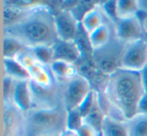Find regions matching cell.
I'll return each instance as SVG.
<instances>
[{"instance_id": "2", "label": "cell", "mask_w": 147, "mask_h": 136, "mask_svg": "<svg viewBox=\"0 0 147 136\" xmlns=\"http://www.w3.org/2000/svg\"><path fill=\"white\" fill-rule=\"evenodd\" d=\"M3 35L13 37L27 49L53 47L59 41L55 26V13L45 4L29 5L20 20L3 28Z\"/></svg>"}, {"instance_id": "6", "label": "cell", "mask_w": 147, "mask_h": 136, "mask_svg": "<svg viewBox=\"0 0 147 136\" xmlns=\"http://www.w3.org/2000/svg\"><path fill=\"white\" fill-rule=\"evenodd\" d=\"M15 60L26 70L30 77V82L35 85L51 88L59 84L51 72V67L37 61L29 49L22 51L15 58Z\"/></svg>"}, {"instance_id": "27", "label": "cell", "mask_w": 147, "mask_h": 136, "mask_svg": "<svg viewBox=\"0 0 147 136\" xmlns=\"http://www.w3.org/2000/svg\"><path fill=\"white\" fill-rule=\"evenodd\" d=\"M102 9L104 10L106 16L112 23L118 20L117 17V9H116V1H107L102 5Z\"/></svg>"}, {"instance_id": "15", "label": "cell", "mask_w": 147, "mask_h": 136, "mask_svg": "<svg viewBox=\"0 0 147 136\" xmlns=\"http://www.w3.org/2000/svg\"><path fill=\"white\" fill-rule=\"evenodd\" d=\"M101 136H130L127 122L111 115H105L101 128Z\"/></svg>"}, {"instance_id": "19", "label": "cell", "mask_w": 147, "mask_h": 136, "mask_svg": "<svg viewBox=\"0 0 147 136\" xmlns=\"http://www.w3.org/2000/svg\"><path fill=\"white\" fill-rule=\"evenodd\" d=\"M27 49L19 41L8 35H3V59H15Z\"/></svg>"}, {"instance_id": "23", "label": "cell", "mask_w": 147, "mask_h": 136, "mask_svg": "<svg viewBox=\"0 0 147 136\" xmlns=\"http://www.w3.org/2000/svg\"><path fill=\"white\" fill-rule=\"evenodd\" d=\"M97 94V93H96ZM105 112L103 111V109L101 108L100 103L98 101V96H97V102L94 105L93 109L90 111V113L84 118V122L89 125H91L92 127H94L96 130H98L101 133V128H102V123L105 117Z\"/></svg>"}, {"instance_id": "24", "label": "cell", "mask_w": 147, "mask_h": 136, "mask_svg": "<svg viewBox=\"0 0 147 136\" xmlns=\"http://www.w3.org/2000/svg\"><path fill=\"white\" fill-rule=\"evenodd\" d=\"M35 59L45 65L51 66V64L55 61V53L53 47H37L34 49H29Z\"/></svg>"}, {"instance_id": "21", "label": "cell", "mask_w": 147, "mask_h": 136, "mask_svg": "<svg viewBox=\"0 0 147 136\" xmlns=\"http://www.w3.org/2000/svg\"><path fill=\"white\" fill-rule=\"evenodd\" d=\"M27 6H16L11 4H4L3 9V20H4V27H8L15 24L18 20H20L21 17L26 12Z\"/></svg>"}, {"instance_id": "5", "label": "cell", "mask_w": 147, "mask_h": 136, "mask_svg": "<svg viewBox=\"0 0 147 136\" xmlns=\"http://www.w3.org/2000/svg\"><path fill=\"white\" fill-rule=\"evenodd\" d=\"M61 88L63 104L67 111L79 109L93 91L90 80L81 74L61 84Z\"/></svg>"}, {"instance_id": "9", "label": "cell", "mask_w": 147, "mask_h": 136, "mask_svg": "<svg viewBox=\"0 0 147 136\" xmlns=\"http://www.w3.org/2000/svg\"><path fill=\"white\" fill-rule=\"evenodd\" d=\"M113 25L115 35L124 43H128L144 39L143 22L139 14L119 18Z\"/></svg>"}, {"instance_id": "20", "label": "cell", "mask_w": 147, "mask_h": 136, "mask_svg": "<svg viewBox=\"0 0 147 136\" xmlns=\"http://www.w3.org/2000/svg\"><path fill=\"white\" fill-rule=\"evenodd\" d=\"M126 122L130 136H147V114L138 113Z\"/></svg>"}, {"instance_id": "1", "label": "cell", "mask_w": 147, "mask_h": 136, "mask_svg": "<svg viewBox=\"0 0 147 136\" xmlns=\"http://www.w3.org/2000/svg\"><path fill=\"white\" fill-rule=\"evenodd\" d=\"M98 101L106 115L128 121L138 114V106L145 92L138 72L119 69L107 76Z\"/></svg>"}, {"instance_id": "28", "label": "cell", "mask_w": 147, "mask_h": 136, "mask_svg": "<svg viewBox=\"0 0 147 136\" xmlns=\"http://www.w3.org/2000/svg\"><path fill=\"white\" fill-rule=\"evenodd\" d=\"M79 136H101V133L96 130L94 127H92L91 125L87 123H83V125L79 128V130L77 131Z\"/></svg>"}, {"instance_id": "26", "label": "cell", "mask_w": 147, "mask_h": 136, "mask_svg": "<svg viewBox=\"0 0 147 136\" xmlns=\"http://www.w3.org/2000/svg\"><path fill=\"white\" fill-rule=\"evenodd\" d=\"M16 81L6 75H3V104L12 103V96L14 93V88Z\"/></svg>"}, {"instance_id": "4", "label": "cell", "mask_w": 147, "mask_h": 136, "mask_svg": "<svg viewBox=\"0 0 147 136\" xmlns=\"http://www.w3.org/2000/svg\"><path fill=\"white\" fill-rule=\"evenodd\" d=\"M127 43H124L115 35L103 47L93 51V62L99 71L109 76L121 69V60Z\"/></svg>"}, {"instance_id": "3", "label": "cell", "mask_w": 147, "mask_h": 136, "mask_svg": "<svg viewBox=\"0 0 147 136\" xmlns=\"http://www.w3.org/2000/svg\"><path fill=\"white\" fill-rule=\"evenodd\" d=\"M67 118L63 106L31 109L25 113V136H61L67 130Z\"/></svg>"}, {"instance_id": "12", "label": "cell", "mask_w": 147, "mask_h": 136, "mask_svg": "<svg viewBox=\"0 0 147 136\" xmlns=\"http://www.w3.org/2000/svg\"><path fill=\"white\" fill-rule=\"evenodd\" d=\"M12 103L24 113L32 109V97L29 81H18L15 84Z\"/></svg>"}, {"instance_id": "32", "label": "cell", "mask_w": 147, "mask_h": 136, "mask_svg": "<svg viewBox=\"0 0 147 136\" xmlns=\"http://www.w3.org/2000/svg\"><path fill=\"white\" fill-rule=\"evenodd\" d=\"M61 136H79L76 131H71V130H65Z\"/></svg>"}, {"instance_id": "31", "label": "cell", "mask_w": 147, "mask_h": 136, "mask_svg": "<svg viewBox=\"0 0 147 136\" xmlns=\"http://www.w3.org/2000/svg\"><path fill=\"white\" fill-rule=\"evenodd\" d=\"M143 11V15H140L139 16L141 17L142 19V22H143V28H144V32H145V35L147 37V8L145 9H141Z\"/></svg>"}, {"instance_id": "17", "label": "cell", "mask_w": 147, "mask_h": 136, "mask_svg": "<svg viewBox=\"0 0 147 136\" xmlns=\"http://www.w3.org/2000/svg\"><path fill=\"white\" fill-rule=\"evenodd\" d=\"M109 21L110 20L107 17V20L105 21V23L102 26L96 29L90 35H88L89 45H90L91 49L93 51L101 49L105 45H107L110 41V39L113 37V35H114V32L112 33V27H111V25H113V23L111 22L109 24Z\"/></svg>"}, {"instance_id": "7", "label": "cell", "mask_w": 147, "mask_h": 136, "mask_svg": "<svg viewBox=\"0 0 147 136\" xmlns=\"http://www.w3.org/2000/svg\"><path fill=\"white\" fill-rule=\"evenodd\" d=\"M146 66L147 39H142L127 43L121 60V69L140 73Z\"/></svg>"}, {"instance_id": "25", "label": "cell", "mask_w": 147, "mask_h": 136, "mask_svg": "<svg viewBox=\"0 0 147 136\" xmlns=\"http://www.w3.org/2000/svg\"><path fill=\"white\" fill-rule=\"evenodd\" d=\"M84 123V118L81 115L80 111L78 109L67 111V129L71 131H78L79 128Z\"/></svg>"}, {"instance_id": "10", "label": "cell", "mask_w": 147, "mask_h": 136, "mask_svg": "<svg viewBox=\"0 0 147 136\" xmlns=\"http://www.w3.org/2000/svg\"><path fill=\"white\" fill-rule=\"evenodd\" d=\"M3 136H25V113L13 103L3 104Z\"/></svg>"}, {"instance_id": "8", "label": "cell", "mask_w": 147, "mask_h": 136, "mask_svg": "<svg viewBox=\"0 0 147 136\" xmlns=\"http://www.w3.org/2000/svg\"><path fill=\"white\" fill-rule=\"evenodd\" d=\"M32 97V109H51L63 106L61 84L51 88L35 85L29 81Z\"/></svg>"}, {"instance_id": "11", "label": "cell", "mask_w": 147, "mask_h": 136, "mask_svg": "<svg viewBox=\"0 0 147 136\" xmlns=\"http://www.w3.org/2000/svg\"><path fill=\"white\" fill-rule=\"evenodd\" d=\"M80 21L73 11L63 9L55 13V26L59 39L63 41H76Z\"/></svg>"}, {"instance_id": "14", "label": "cell", "mask_w": 147, "mask_h": 136, "mask_svg": "<svg viewBox=\"0 0 147 136\" xmlns=\"http://www.w3.org/2000/svg\"><path fill=\"white\" fill-rule=\"evenodd\" d=\"M55 60H61L67 63L75 64L82 55V51L76 41H59L53 45Z\"/></svg>"}, {"instance_id": "16", "label": "cell", "mask_w": 147, "mask_h": 136, "mask_svg": "<svg viewBox=\"0 0 147 136\" xmlns=\"http://www.w3.org/2000/svg\"><path fill=\"white\" fill-rule=\"evenodd\" d=\"M49 67L59 84L65 83V81H69L80 74L75 64L67 63V62L61 61V60H55Z\"/></svg>"}, {"instance_id": "30", "label": "cell", "mask_w": 147, "mask_h": 136, "mask_svg": "<svg viewBox=\"0 0 147 136\" xmlns=\"http://www.w3.org/2000/svg\"><path fill=\"white\" fill-rule=\"evenodd\" d=\"M141 82H142L143 89H144L145 94H147V66L140 72Z\"/></svg>"}, {"instance_id": "13", "label": "cell", "mask_w": 147, "mask_h": 136, "mask_svg": "<svg viewBox=\"0 0 147 136\" xmlns=\"http://www.w3.org/2000/svg\"><path fill=\"white\" fill-rule=\"evenodd\" d=\"M107 20V16L105 14L102 6L100 5H95L88 11H86L84 15L81 18V25L83 29L86 32L87 35H90L94 32L96 29L102 26Z\"/></svg>"}, {"instance_id": "22", "label": "cell", "mask_w": 147, "mask_h": 136, "mask_svg": "<svg viewBox=\"0 0 147 136\" xmlns=\"http://www.w3.org/2000/svg\"><path fill=\"white\" fill-rule=\"evenodd\" d=\"M116 9L118 19L137 15L141 11L140 1H135V0H117Z\"/></svg>"}, {"instance_id": "18", "label": "cell", "mask_w": 147, "mask_h": 136, "mask_svg": "<svg viewBox=\"0 0 147 136\" xmlns=\"http://www.w3.org/2000/svg\"><path fill=\"white\" fill-rule=\"evenodd\" d=\"M3 71L4 75L12 78L16 82L30 81L29 74L15 59H3Z\"/></svg>"}, {"instance_id": "29", "label": "cell", "mask_w": 147, "mask_h": 136, "mask_svg": "<svg viewBox=\"0 0 147 136\" xmlns=\"http://www.w3.org/2000/svg\"><path fill=\"white\" fill-rule=\"evenodd\" d=\"M138 113H145L147 114V94H144V96L141 99L138 106Z\"/></svg>"}]
</instances>
